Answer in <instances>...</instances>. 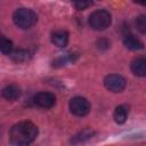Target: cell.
<instances>
[{
	"label": "cell",
	"instance_id": "cell-7",
	"mask_svg": "<svg viewBox=\"0 0 146 146\" xmlns=\"http://www.w3.org/2000/svg\"><path fill=\"white\" fill-rule=\"evenodd\" d=\"M131 72L136 76L144 78L146 76V58L145 57H137L131 62L130 65Z\"/></svg>",
	"mask_w": 146,
	"mask_h": 146
},
{
	"label": "cell",
	"instance_id": "cell-15",
	"mask_svg": "<svg viewBox=\"0 0 146 146\" xmlns=\"http://www.w3.org/2000/svg\"><path fill=\"white\" fill-rule=\"evenodd\" d=\"M135 27L141 34H146V15H139L135 18Z\"/></svg>",
	"mask_w": 146,
	"mask_h": 146
},
{
	"label": "cell",
	"instance_id": "cell-11",
	"mask_svg": "<svg viewBox=\"0 0 146 146\" xmlns=\"http://www.w3.org/2000/svg\"><path fill=\"white\" fill-rule=\"evenodd\" d=\"M113 117H114V121L117 124H123L127 121V117H128V110H127V107L124 105L116 106L115 110H114V113H113Z\"/></svg>",
	"mask_w": 146,
	"mask_h": 146
},
{
	"label": "cell",
	"instance_id": "cell-4",
	"mask_svg": "<svg viewBox=\"0 0 146 146\" xmlns=\"http://www.w3.org/2000/svg\"><path fill=\"white\" fill-rule=\"evenodd\" d=\"M70 111L75 116H84L90 111V103L87 98L76 96L70 100Z\"/></svg>",
	"mask_w": 146,
	"mask_h": 146
},
{
	"label": "cell",
	"instance_id": "cell-1",
	"mask_svg": "<svg viewBox=\"0 0 146 146\" xmlns=\"http://www.w3.org/2000/svg\"><path fill=\"white\" fill-rule=\"evenodd\" d=\"M38 127L31 121H21L9 131V141L14 146H27L38 137Z\"/></svg>",
	"mask_w": 146,
	"mask_h": 146
},
{
	"label": "cell",
	"instance_id": "cell-6",
	"mask_svg": "<svg viewBox=\"0 0 146 146\" xmlns=\"http://www.w3.org/2000/svg\"><path fill=\"white\" fill-rule=\"evenodd\" d=\"M33 103L38 107H41V108H46L47 110V108H51L56 104V97L51 92L41 91V92H38L36 95H34Z\"/></svg>",
	"mask_w": 146,
	"mask_h": 146
},
{
	"label": "cell",
	"instance_id": "cell-17",
	"mask_svg": "<svg viewBox=\"0 0 146 146\" xmlns=\"http://www.w3.org/2000/svg\"><path fill=\"white\" fill-rule=\"evenodd\" d=\"M138 3H140V5H143V6H146V1H141V2H138Z\"/></svg>",
	"mask_w": 146,
	"mask_h": 146
},
{
	"label": "cell",
	"instance_id": "cell-14",
	"mask_svg": "<svg viewBox=\"0 0 146 146\" xmlns=\"http://www.w3.org/2000/svg\"><path fill=\"white\" fill-rule=\"evenodd\" d=\"M0 50L3 55H11V52L14 51L13 50V42L7 39L6 36H1V40H0Z\"/></svg>",
	"mask_w": 146,
	"mask_h": 146
},
{
	"label": "cell",
	"instance_id": "cell-16",
	"mask_svg": "<svg viewBox=\"0 0 146 146\" xmlns=\"http://www.w3.org/2000/svg\"><path fill=\"white\" fill-rule=\"evenodd\" d=\"M91 5H92L91 1H75V2H73V6L78 10H84L86 8H88Z\"/></svg>",
	"mask_w": 146,
	"mask_h": 146
},
{
	"label": "cell",
	"instance_id": "cell-9",
	"mask_svg": "<svg viewBox=\"0 0 146 146\" xmlns=\"http://www.w3.org/2000/svg\"><path fill=\"white\" fill-rule=\"evenodd\" d=\"M21 89L16 84H8L2 89V97L9 102H15L21 97Z\"/></svg>",
	"mask_w": 146,
	"mask_h": 146
},
{
	"label": "cell",
	"instance_id": "cell-10",
	"mask_svg": "<svg viewBox=\"0 0 146 146\" xmlns=\"http://www.w3.org/2000/svg\"><path fill=\"white\" fill-rule=\"evenodd\" d=\"M123 44L125 46V48H128L130 50H141L144 48L143 42L138 38H136L133 34H130V33L124 34Z\"/></svg>",
	"mask_w": 146,
	"mask_h": 146
},
{
	"label": "cell",
	"instance_id": "cell-8",
	"mask_svg": "<svg viewBox=\"0 0 146 146\" xmlns=\"http://www.w3.org/2000/svg\"><path fill=\"white\" fill-rule=\"evenodd\" d=\"M51 42L58 48L66 47V44L68 42V32L65 30H57V31L52 32Z\"/></svg>",
	"mask_w": 146,
	"mask_h": 146
},
{
	"label": "cell",
	"instance_id": "cell-5",
	"mask_svg": "<svg viewBox=\"0 0 146 146\" xmlns=\"http://www.w3.org/2000/svg\"><path fill=\"white\" fill-rule=\"evenodd\" d=\"M104 86L112 92H121L127 86L125 79L120 74H108L104 79Z\"/></svg>",
	"mask_w": 146,
	"mask_h": 146
},
{
	"label": "cell",
	"instance_id": "cell-12",
	"mask_svg": "<svg viewBox=\"0 0 146 146\" xmlns=\"http://www.w3.org/2000/svg\"><path fill=\"white\" fill-rule=\"evenodd\" d=\"M94 131L90 129H84L82 131H80L79 133H76L75 136H73V138L71 139V143L73 144H80V143H84L86 140L90 139L94 136Z\"/></svg>",
	"mask_w": 146,
	"mask_h": 146
},
{
	"label": "cell",
	"instance_id": "cell-2",
	"mask_svg": "<svg viewBox=\"0 0 146 146\" xmlns=\"http://www.w3.org/2000/svg\"><path fill=\"white\" fill-rule=\"evenodd\" d=\"M13 21H14V23L17 27L25 30V29L32 27L36 23L38 16L32 9L18 8L13 14Z\"/></svg>",
	"mask_w": 146,
	"mask_h": 146
},
{
	"label": "cell",
	"instance_id": "cell-3",
	"mask_svg": "<svg viewBox=\"0 0 146 146\" xmlns=\"http://www.w3.org/2000/svg\"><path fill=\"white\" fill-rule=\"evenodd\" d=\"M112 23L111 14L105 9H97L89 15L88 24L92 30L103 31L106 30Z\"/></svg>",
	"mask_w": 146,
	"mask_h": 146
},
{
	"label": "cell",
	"instance_id": "cell-13",
	"mask_svg": "<svg viewBox=\"0 0 146 146\" xmlns=\"http://www.w3.org/2000/svg\"><path fill=\"white\" fill-rule=\"evenodd\" d=\"M11 59L16 63H24L26 60H29L30 58V52L27 50H24V49H16L11 52L10 55Z\"/></svg>",
	"mask_w": 146,
	"mask_h": 146
}]
</instances>
